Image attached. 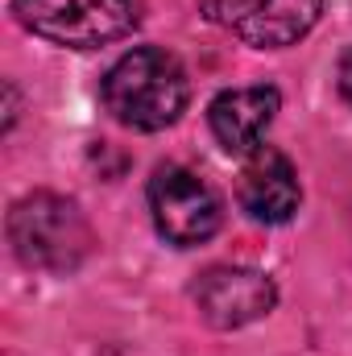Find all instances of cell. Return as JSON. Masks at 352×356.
<instances>
[{"label": "cell", "instance_id": "6da1fadb", "mask_svg": "<svg viewBox=\"0 0 352 356\" xmlns=\"http://www.w3.org/2000/svg\"><path fill=\"white\" fill-rule=\"evenodd\" d=\"M99 91H104V108L120 124L141 129V133H158L182 116V108L191 99V79L175 54L141 46V50H129L104 75Z\"/></svg>", "mask_w": 352, "mask_h": 356}, {"label": "cell", "instance_id": "7a4b0ae2", "mask_svg": "<svg viewBox=\"0 0 352 356\" xmlns=\"http://www.w3.org/2000/svg\"><path fill=\"white\" fill-rule=\"evenodd\" d=\"M8 241H13V253L21 257V266L42 269V273L79 269L95 245L79 203L67 195H54V191H33L13 203Z\"/></svg>", "mask_w": 352, "mask_h": 356}, {"label": "cell", "instance_id": "3957f363", "mask_svg": "<svg viewBox=\"0 0 352 356\" xmlns=\"http://www.w3.org/2000/svg\"><path fill=\"white\" fill-rule=\"evenodd\" d=\"M13 17L29 33L71 50L120 42L141 21L137 0H13Z\"/></svg>", "mask_w": 352, "mask_h": 356}, {"label": "cell", "instance_id": "277c9868", "mask_svg": "<svg viewBox=\"0 0 352 356\" xmlns=\"http://www.w3.org/2000/svg\"><path fill=\"white\" fill-rule=\"evenodd\" d=\"M150 211H154L158 232L178 249L203 245L207 236H216V228L224 220L220 195L186 166H158L154 170V178H150Z\"/></svg>", "mask_w": 352, "mask_h": 356}, {"label": "cell", "instance_id": "5b68a950", "mask_svg": "<svg viewBox=\"0 0 352 356\" xmlns=\"http://www.w3.org/2000/svg\"><path fill=\"white\" fill-rule=\"evenodd\" d=\"M323 0H203V17L257 50L294 46L315 29Z\"/></svg>", "mask_w": 352, "mask_h": 356}, {"label": "cell", "instance_id": "8992f818", "mask_svg": "<svg viewBox=\"0 0 352 356\" xmlns=\"http://www.w3.org/2000/svg\"><path fill=\"white\" fill-rule=\"evenodd\" d=\"M273 302H278L273 277L262 273V269H249V266H216L195 282V307H199V315L211 327H224V332L265 319L273 311Z\"/></svg>", "mask_w": 352, "mask_h": 356}, {"label": "cell", "instance_id": "52a82bcc", "mask_svg": "<svg viewBox=\"0 0 352 356\" xmlns=\"http://www.w3.org/2000/svg\"><path fill=\"white\" fill-rule=\"evenodd\" d=\"M237 199H241L249 220L286 224L303 203L298 170L290 166V158L282 149L257 145L253 154H245V166H241V178H237Z\"/></svg>", "mask_w": 352, "mask_h": 356}, {"label": "cell", "instance_id": "ba28073f", "mask_svg": "<svg viewBox=\"0 0 352 356\" xmlns=\"http://www.w3.org/2000/svg\"><path fill=\"white\" fill-rule=\"evenodd\" d=\"M282 108V95L278 88H232L220 91L207 108V124H211V137L220 141L224 154H253L262 145L265 129L273 124Z\"/></svg>", "mask_w": 352, "mask_h": 356}, {"label": "cell", "instance_id": "9c48e42d", "mask_svg": "<svg viewBox=\"0 0 352 356\" xmlns=\"http://www.w3.org/2000/svg\"><path fill=\"white\" fill-rule=\"evenodd\" d=\"M340 95L352 104V50L344 54V63H340Z\"/></svg>", "mask_w": 352, "mask_h": 356}]
</instances>
